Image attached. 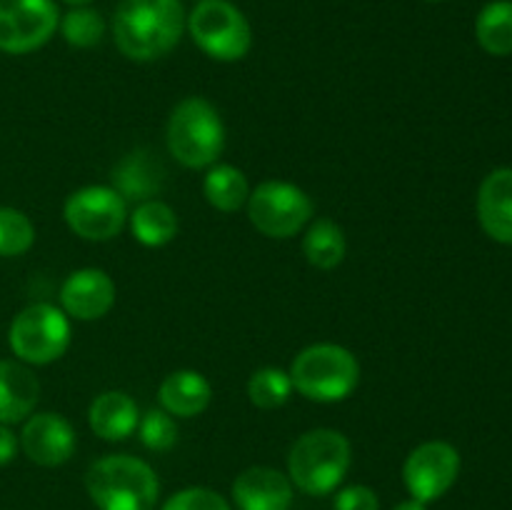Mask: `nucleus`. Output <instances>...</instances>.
Listing matches in <instances>:
<instances>
[{
  "mask_svg": "<svg viewBox=\"0 0 512 510\" xmlns=\"http://www.w3.org/2000/svg\"><path fill=\"white\" fill-rule=\"evenodd\" d=\"M233 500L240 510H288L293 503V483L280 470L253 465L235 478Z\"/></svg>",
  "mask_w": 512,
  "mask_h": 510,
  "instance_id": "nucleus-14",
  "label": "nucleus"
},
{
  "mask_svg": "<svg viewBox=\"0 0 512 510\" xmlns=\"http://www.w3.org/2000/svg\"><path fill=\"white\" fill-rule=\"evenodd\" d=\"M203 195L220 213H235L250 198V183L245 173L235 165H210L203 180Z\"/></svg>",
  "mask_w": 512,
  "mask_h": 510,
  "instance_id": "nucleus-22",
  "label": "nucleus"
},
{
  "mask_svg": "<svg viewBox=\"0 0 512 510\" xmlns=\"http://www.w3.org/2000/svg\"><path fill=\"white\" fill-rule=\"evenodd\" d=\"M248 218L265 238H293L313 218V200L288 180H265L250 190Z\"/></svg>",
  "mask_w": 512,
  "mask_h": 510,
  "instance_id": "nucleus-8",
  "label": "nucleus"
},
{
  "mask_svg": "<svg viewBox=\"0 0 512 510\" xmlns=\"http://www.w3.org/2000/svg\"><path fill=\"white\" fill-rule=\"evenodd\" d=\"M8 343L20 363H55L70 348V318L53 303L28 305L10 323Z\"/></svg>",
  "mask_w": 512,
  "mask_h": 510,
  "instance_id": "nucleus-7",
  "label": "nucleus"
},
{
  "mask_svg": "<svg viewBox=\"0 0 512 510\" xmlns=\"http://www.w3.org/2000/svg\"><path fill=\"white\" fill-rule=\"evenodd\" d=\"M393 510H428V503H420V500L410 498V500H403V503L395 505Z\"/></svg>",
  "mask_w": 512,
  "mask_h": 510,
  "instance_id": "nucleus-31",
  "label": "nucleus"
},
{
  "mask_svg": "<svg viewBox=\"0 0 512 510\" xmlns=\"http://www.w3.org/2000/svg\"><path fill=\"white\" fill-rule=\"evenodd\" d=\"M165 143H168V153L183 168L200 170L215 165L225 148V125L218 108L198 95L180 100L170 110Z\"/></svg>",
  "mask_w": 512,
  "mask_h": 510,
  "instance_id": "nucleus-4",
  "label": "nucleus"
},
{
  "mask_svg": "<svg viewBox=\"0 0 512 510\" xmlns=\"http://www.w3.org/2000/svg\"><path fill=\"white\" fill-rule=\"evenodd\" d=\"M40 383L18 360H0V423L15 425L30 418L38 405Z\"/></svg>",
  "mask_w": 512,
  "mask_h": 510,
  "instance_id": "nucleus-17",
  "label": "nucleus"
},
{
  "mask_svg": "<svg viewBox=\"0 0 512 510\" xmlns=\"http://www.w3.org/2000/svg\"><path fill=\"white\" fill-rule=\"evenodd\" d=\"M475 38L490 55H512V0H493L475 20Z\"/></svg>",
  "mask_w": 512,
  "mask_h": 510,
  "instance_id": "nucleus-23",
  "label": "nucleus"
},
{
  "mask_svg": "<svg viewBox=\"0 0 512 510\" xmlns=\"http://www.w3.org/2000/svg\"><path fill=\"white\" fill-rule=\"evenodd\" d=\"M335 510H378V493L368 485H348L335 495Z\"/></svg>",
  "mask_w": 512,
  "mask_h": 510,
  "instance_id": "nucleus-29",
  "label": "nucleus"
},
{
  "mask_svg": "<svg viewBox=\"0 0 512 510\" xmlns=\"http://www.w3.org/2000/svg\"><path fill=\"white\" fill-rule=\"evenodd\" d=\"M348 253V240L343 228L330 218H318L308 225L303 235V255L313 268L333 270L338 268Z\"/></svg>",
  "mask_w": 512,
  "mask_h": 510,
  "instance_id": "nucleus-21",
  "label": "nucleus"
},
{
  "mask_svg": "<svg viewBox=\"0 0 512 510\" xmlns=\"http://www.w3.org/2000/svg\"><path fill=\"white\" fill-rule=\"evenodd\" d=\"M293 395V380L283 368H260L248 380V398L255 408L275 410Z\"/></svg>",
  "mask_w": 512,
  "mask_h": 510,
  "instance_id": "nucleus-24",
  "label": "nucleus"
},
{
  "mask_svg": "<svg viewBox=\"0 0 512 510\" xmlns=\"http://www.w3.org/2000/svg\"><path fill=\"white\" fill-rule=\"evenodd\" d=\"M140 410L138 403L123 390H105L95 395V400L88 408V425L98 438L125 440L138 430Z\"/></svg>",
  "mask_w": 512,
  "mask_h": 510,
  "instance_id": "nucleus-18",
  "label": "nucleus"
},
{
  "mask_svg": "<svg viewBox=\"0 0 512 510\" xmlns=\"http://www.w3.org/2000/svg\"><path fill=\"white\" fill-rule=\"evenodd\" d=\"M428 3H440V0H428Z\"/></svg>",
  "mask_w": 512,
  "mask_h": 510,
  "instance_id": "nucleus-33",
  "label": "nucleus"
},
{
  "mask_svg": "<svg viewBox=\"0 0 512 510\" xmlns=\"http://www.w3.org/2000/svg\"><path fill=\"white\" fill-rule=\"evenodd\" d=\"M115 305V283L105 270L80 268L60 285V310L73 320H100Z\"/></svg>",
  "mask_w": 512,
  "mask_h": 510,
  "instance_id": "nucleus-13",
  "label": "nucleus"
},
{
  "mask_svg": "<svg viewBox=\"0 0 512 510\" xmlns=\"http://www.w3.org/2000/svg\"><path fill=\"white\" fill-rule=\"evenodd\" d=\"M18 448H20V440L15 438V433L10 430V425L0 423V468H3V465H8L10 460L15 458Z\"/></svg>",
  "mask_w": 512,
  "mask_h": 510,
  "instance_id": "nucleus-30",
  "label": "nucleus"
},
{
  "mask_svg": "<svg viewBox=\"0 0 512 510\" xmlns=\"http://www.w3.org/2000/svg\"><path fill=\"white\" fill-rule=\"evenodd\" d=\"M350 460H353V448L340 430H308L290 448L288 478L303 493L328 495L345 480Z\"/></svg>",
  "mask_w": 512,
  "mask_h": 510,
  "instance_id": "nucleus-3",
  "label": "nucleus"
},
{
  "mask_svg": "<svg viewBox=\"0 0 512 510\" xmlns=\"http://www.w3.org/2000/svg\"><path fill=\"white\" fill-rule=\"evenodd\" d=\"M63 3L73 5V8H75V5H88V3H90V0H63Z\"/></svg>",
  "mask_w": 512,
  "mask_h": 510,
  "instance_id": "nucleus-32",
  "label": "nucleus"
},
{
  "mask_svg": "<svg viewBox=\"0 0 512 510\" xmlns=\"http://www.w3.org/2000/svg\"><path fill=\"white\" fill-rule=\"evenodd\" d=\"M478 220L495 243L512 245V168H495L478 190Z\"/></svg>",
  "mask_w": 512,
  "mask_h": 510,
  "instance_id": "nucleus-16",
  "label": "nucleus"
},
{
  "mask_svg": "<svg viewBox=\"0 0 512 510\" xmlns=\"http://www.w3.org/2000/svg\"><path fill=\"white\" fill-rule=\"evenodd\" d=\"M58 28L65 43L73 45V48H93L103 40L105 20L98 10L88 8V5H75L63 15Z\"/></svg>",
  "mask_w": 512,
  "mask_h": 510,
  "instance_id": "nucleus-25",
  "label": "nucleus"
},
{
  "mask_svg": "<svg viewBox=\"0 0 512 510\" xmlns=\"http://www.w3.org/2000/svg\"><path fill=\"white\" fill-rule=\"evenodd\" d=\"M293 390L315 403H340L350 398L360 383V363L348 348L335 343H315L300 350L290 365Z\"/></svg>",
  "mask_w": 512,
  "mask_h": 510,
  "instance_id": "nucleus-5",
  "label": "nucleus"
},
{
  "mask_svg": "<svg viewBox=\"0 0 512 510\" xmlns=\"http://www.w3.org/2000/svg\"><path fill=\"white\" fill-rule=\"evenodd\" d=\"M138 435L145 448L155 450V453H165V450H170L178 443V423L163 408H153L145 415H140Z\"/></svg>",
  "mask_w": 512,
  "mask_h": 510,
  "instance_id": "nucleus-27",
  "label": "nucleus"
},
{
  "mask_svg": "<svg viewBox=\"0 0 512 510\" xmlns=\"http://www.w3.org/2000/svg\"><path fill=\"white\" fill-rule=\"evenodd\" d=\"M128 218L135 240L145 248H163L178 235V215L158 198L138 203Z\"/></svg>",
  "mask_w": 512,
  "mask_h": 510,
  "instance_id": "nucleus-20",
  "label": "nucleus"
},
{
  "mask_svg": "<svg viewBox=\"0 0 512 510\" xmlns=\"http://www.w3.org/2000/svg\"><path fill=\"white\" fill-rule=\"evenodd\" d=\"M60 25L55 0H0V50L25 55L43 48Z\"/></svg>",
  "mask_w": 512,
  "mask_h": 510,
  "instance_id": "nucleus-10",
  "label": "nucleus"
},
{
  "mask_svg": "<svg viewBox=\"0 0 512 510\" xmlns=\"http://www.w3.org/2000/svg\"><path fill=\"white\" fill-rule=\"evenodd\" d=\"M35 225L23 210L0 205V255L13 258L33 248Z\"/></svg>",
  "mask_w": 512,
  "mask_h": 510,
  "instance_id": "nucleus-26",
  "label": "nucleus"
},
{
  "mask_svg": "<svg viewBox=\"0 0 512 510\" xmlns=\"http://www.w3.org/2000/svg\"><path fill=\"white\" fill-rule=\"evenodd\" d=\"M165 185V165L153 150L138 148L123 155L113 168V188L123 195L125 203L153 200Z\"/></svg>",
  "mask_w": 512,
  "mask_h": 510,
  "instance_id": "nucleus-15",
  "label": "nucleus"
},
{
  "mask_svg": "<svg viewBox=\"0 0 512 510\" xmlns=\"http://www.w3.org/2000/svg\"><path fill=\"white\" fill-rule=\"evenodd\" d=\"M193 43L220 63L243 60L253 48V30L243 10L230 0H198L185 20Z\"/></svg>",
  "mask_w": 512,
  "mask_h": 510,
  "instance_id": "nucleus-6",
  "label": "nucleus"
},
{
  "mask_svg": "<svg viewBox=\"0 0 512 510\" xmlns=\"http://www.w3.org/2000/svg\"><path fill=\"white\" fill-rule=\"evenodd\" d=\"M460 475V453L445 440H428L410 450L403 465V480L410 498L433 503L443 498Z\"/></svg>",
  "mask_w": 512,
  "mask_h": 510,
  "instance_id": "nucleus-11",
  "label": "nucleus"
},
{
  "mask_svg": "<svg viewBox=\"0 0 512 510\" xmlns=\"http://www.w3.org/2000/svg\"><path fill=\"white\" fill-rule=\"evenodd\" d=\"M158 400L165 413L173 418H195L208 410L213 400V385L198 370H175L160 383Z\"/></svg>",
  "mask_w": 512,
  "mask_h": 510,
  "instance_id": "nucleus-19",
  "label": "nucleus"
},
{
  "mask_svg": "<svg viewBox=\"0 0 512 510\" xmlns=\"http://www.w3.org/2000/svg\"><path fill=\"white\" fill-rule=\"evenodd\" d=\"M20 448L43 468H58L73 458L78 438L68 420L60 413H35L20 430Z\"/></svg>",
  "mask_w": 512,
  "mask_h": 510,
  "instance_id": "nucleus-12",
  "label": "nucleus"
},
{
  "mask_svg": "<svg viewBox=\"0 0 512 510\" xmlns=\"http://www.w3.org/2000/svg\"><path fill=\"white\" fill-rule=\"evenodd\" d=\"M180 0H120L113 13V38L120 53L138 63L168 55L185 33Z\"/></svg>",
  "mask_w": 512,
  "mask_h": 510,
  "instance_id": "nucleus-1",
  "label": "nucleus"
},
{
  "mask_svg": "<svg viewBox=\"0 0 512 510\" xmlns=\"http://www.w3.org/2000/svg\"><path fill=\"white\" fill-rule=\"evenodd\" d=\"M163 510H230V503L210 488H185L170 495Z\"/></svg>",
  "mask_w": 512,
  "mask_h": 510,
  "instance_id": "nucleus-28",
  "label": "nucleus"
},
{
  "mask_svg": "<svg viewBox=\"0 0 512 510\" xmlns=\"http://www.w3.org/2000/svg\"><path fill=\"white\" fill-rule=\"evenodd\" d=\"M63 218L78 238L105 243L120 235L128 223V203L110 185H85L68 195Z\"/></svg>",
  "mask_w": 512,
  "mask_h": 510,
  "instance_id": "nucleus-9",
  "label": "nucleus"
},
{
  "mask_svg": "<svg viewBox=\"0 0 512 510\" xmlns=\"http://www.w3.org/2000/svg\"><path fill=\"white\" fill-rule=\"evenodd\" d=\"M85 490L98 510H155L160 483L135 455H105L85 473Z\"/></svg>",
  "mask_w": 512,
  "mask_h": 510,
  "instance_id": "nucleus-2",
  "label": "nucleus"
}]
</instances>
